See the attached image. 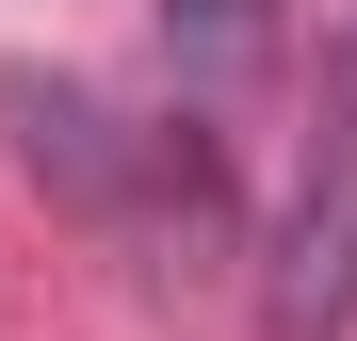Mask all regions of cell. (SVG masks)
<instances>
[{"label":"cell","mask_w":357,"mask_h":341,"mask_svg":"<svg viewBox=\"0 0 357 341\" xmlns=\"http://www.w3.org/2000/svg\"><path fill=\"white\" fill-rule=\"evenodd\" d=\"M357 325V49L292 146V195H276V244H260V341H341Z\"/></svg>","instance_id":"1"},{"label":"cell","mask_w":357,"mask_h":341,"mask_svg":"<svg viewBox=\"0 0 357 341\" xmlns=\"http://www.w3.org/2000/svg\"><path fill=\"white\" fill-rule=\"evenodd\" d=\"M260 17H276V0H162V33L195 49V66H227V49H260Z\"/></svg>","instance_id":"2"}]
</instances>
